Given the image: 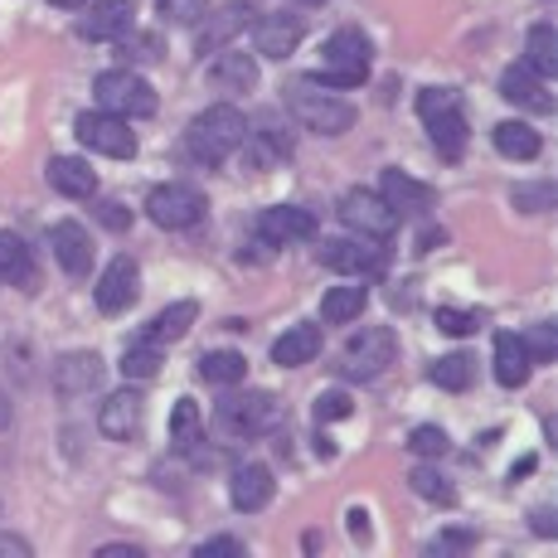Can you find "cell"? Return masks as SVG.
<instances>
[{"instance_id":"1","label":"cell","mask_w":558,"mask_h":558,"mask_svg":"<svg viewBox=\"0 0 558 558\" xmlns=\"http://www.w3.org/2000/svg\"><path fill=\"white\" fill-rule=\"evenodd\" d=\"M243 136H248V117H243L233 102H219V107H209V112H199L195 122H190L185 146L199 166H223V160L243 146Z\"/></svg>"},{"instance_id":"2","label":"cell","mask_w":558,"mask_h":558,"mask_svg":"<svg viewBox=\"0 0 558 558\" xmlns=\"http://www.w3.org/2000/svg\"><path fill=\"white\" fill-rule=\"evenodd\" d=\"M287 107H292V117L306 126V132H320V136H340L355 126V107L345 98H336L316 73H311V78H296L292 88H287Z\"/></svg>"},{"instance_id":"3","label":"cell","mask_w":558,"mask_h":558,"mask_svg":"<svg viewBox=\"0 0 558 558\" xmlns=\"http://www.w3.org/2000/svg\"><path fill=\"white\" fill-rule=\"evenodd\" d=\"M320 53H326V63H320L316 78L326 88H360L364 73H369V39L360 29H336Z\"/></svg>"},{"instance_id":"4","label":"cell","mask_w":558,"mask_h":558,"mask_svg":"<svg viewBox=\"0 0 558 558\" xmlns=\"http://www.w3.org/2000/svg\"><path fill=\"white\" fill-rule=\"evenodd\" d=\"M393 355H399L393 330L389 326H364L345 340V350H340V374H345V379H379V374L393 364Z\"/></svg>"},{"instance_id":"5","label":"cell","mask_w":558,"mask_h":558,"mask_svg":"<svg viewBox=\"0 0 558 558\" xmlns=\"http://www.w3.org/2000/svg\"><path fill=\"white\" fill-rule=\"evenodd\" d=\"M93 93H98L102 112H117V117H151L156 112V88L142 78V73L132 69H107L98 73V83H93Z\"/></svg>"},{"instance_id":"6","label":"cell","mask_w":558,"mask_h":558,"mask_svg":"<svg viewBox=\"0 0 558 558\" xmlns=\"http://www.w3.org/2000/svg\"><path fill=\"white\" fill-rule=\"evenodd\" d=\"M219 423L229 427L233 437H263L282 423V403L263 389H248V393H233V399L219 403Z\"/></svg>"},{"instance_id":"7","label":"cell","mask_w":558,"mask_h":558,"mask_svg":"<svg viewBox=\"0 0 558 558\" xmlns=\"http://www.w3.org/2000/svg\"><path fill=\"white\" fill-rule=\"evenodd\" d=\"M146 214H151L156 229H195L204 219V195L195 185H180V180H170V185H156L151 195H146Z\"/></svg>"},{"instance_id":"8","label":"cell","mask_w":558,"mask_h":558,"mask_svg":"<svg viewBox=\"0 0 558 558\" xmlns=\"http://www.w3.org/2000/svg\"><path fill=\"white\" fill-rule=\"evenodd\" d=\"M73 132H78V142L88 146V151H98V156H112V160L136 156L132 122H126V117H117V112H83L78 122H73Z\"/></svg>"},{"instance_id":"9","label":"cell","mask_w":558,"mask_h":558,"mask_svg":"<svg viewBox=\"0 0 558 558\" xmlns=\"http://www.w3.org/2000/svg\"><path fill=\"white\" fill-rule=\"evenodd\" d=\"M320 263L330 267V272H345V277H374L384 272V263H389V253H384V239H326L320 243Z\"/></svg>"},{"instance_id":"10","label":"cell","mask_w":558,"mask_h":558,"mask_svg":"<svg viewBox=\"0 0 558 558\" xmlns=\"http://www.w3.org/2000/svg\"><path fill=\"white\" fill-rule=\"evenodd\" d=\"M340 219L355 233H364V239H393V229H399V214L374 190H345L340 195Z\"/></svg>"},{"instance_id":"11","label":"cell","mask_w":558,"mask_h":558,"mask_svg":"<svg viewBox=\"0 0 558 558\" xmlns=\"http://www.w3.org/2000/svg\"><path fill=\"white\" fill-rule=\"evenodd\" d=\"M136 29V5L132 0H88V10L78 15V35L83 39H122Z\"/></svg>"},{"instance_id":"12","label":"cell","mask_w":558,"mask_h":558,"mask_svg":"<svg viewBox=\"0 0 558 558\" xmlns=\"http://www.w3.org/2000/svg\"><path fill=\"white\" fill-rule=\"evenodd\" d=\"M146 423V399L136 389H117L112 399L98 408V433L112 437V442H132Z\"/></svg>"},{"instance_id":"13","label":"cell","mask_w":558,"mask_h":558,"mask_svg":"<svg viewBox=\"0 0 558 558\" xmlns=\"http://www.w3.org/2000/svg\"><path fill=\"white\" fill-rule=\"evenodd\" d=\"M302 35H306V25L292 10H272V15L253 20V45L263 59H287V53L302 45Z\"/></svg>"},{"instance_id":"14","label":"cell","mask_w":558,"mask_h":558,"mask_svg":"<svg viewBox=\"0 0 558 558\" xmlns=\"http://www.w3.org/2000/svg\"><path fill=\"white\" fill-rule=\"evenodd\" d=\"M379 195H384V204H389L393 214H399V219H423V214L437 204L433 185H423V180L403 175V170H384Z\"/></svg>"},{"instance_id":"15","label":"cell","mask_w":558,"mask_h":558,"mask_svg":"<svg viewBox=\"0 0 558 558\" xmlns=\"http://www.w3.org/2000/svg\"><path fill=\"white\" fill-rule=\"evenodd\" d=\"M136 282H142V272H136L132 257H112L107 272L98 277V311L102 316H122V311L136 302V292H142Z\"/></svg>"},{"instance_id":"16","label":"cell","mask_w":558,"mask_h":558,"mask_svg":"<svg viewBox=\"0 0 558 558\" xmlns=\"http://www.w3.org/2000/svg\"><path fill=\"white\" fill-rule=\"evenodd\" d=\"M257 233H263L272 248H282V243H292V239H316V214L296 209V204H272V209H263V219H257Z\"/></svg>"},{"instance_id":"17","label":"cell","mask_w":558,"mask_h":558,"mask_svg":"<svg viewBox=\"0 0 558 558\" xmlns=\"http://www.w3.org/2000/svg\"><path fill=\"white\" fill-rule=\"evenodd\" d=\"M500 98L524 107V112H554L549 88H544V78L530 69V63H510V69L500 73Z\"/></svg>"},{"instance_id":"18","label":"cell","mask_w":558,"mask_h":558,"mask_svg":"<svg viewBox=\"0 0 558 558\" xmlns=\"http://www.w3.org/2000/svg\"><path fill=\"white\" fill-rule=\"evenodd\" d=\"M102 384V360L93 355V350H73V355H63L53 364V389L63 393V399H78V393H93Z\"/></svg>"},{"instance_id":"19","label":"cell","mask_w":558,"mask_h":558,"mask_svg":"<svg viewBox=\"0 0 558 558\" xmlns=\"http://www.w3.org/2000/svg\"><path fill=\"white\" fill-rule=\"evenodd\" d=\"M49 239H53V257L63 263V272H69V277H88L93 272V239H88V229H83V223L59 219Z\"/></svg>"},{"instance_id":"20","label":"cell","mask_w":558,"mask_h":558,"mask_svg":"<svg viewBox=\"0 0 558 558\" xmlns=\"http://www.w3.org/2000/svg\"><path fill=\"white\" fill-rule=\"evenodd\" d=\"M209 83L219 93H253L257 88V59L253 53H243V49L223 45L219 53H214V63H209Z\"/></svg>"},{"instance_id":"21","label":"cell","mask_w":558,"mask_h":558,"mask_svg":"<svg viewBox=\"0 0 558 558\" xmlns=\"http://www.w3.org/2000/svg\"><path fill=\"white\" fill-rule=\"evenodd\" d=\"M253 15H257V10H253V5H243V0H233V5H223L219 15H209V25L199 29L195 49H199V53H219L223 45H233V39H239L243 29L253 25Z\"/></svg>"},{"instance_id":"22","label":"cell","mask_w":558,"mask_h":558,"mask_svg":"<svg viewBox=\"0 0 558 558\" xmlns=\"http://www.w3.org/2000/svg\"><path fill=\"white\" fill-rule=\"evenodd\" d=\"M272 490H277V481H272V471L267 466H239L233 471V481H229V500H233V510H243V514H253V510H263L267 500H272Z\"/></svg>"},{"instance_id":"23","label":"cell","mask_w":558,"mask_h":558,"mask_svg":"<svg viewBox=\"0 0 558 558\" xmlns=\"http://www.w3.org/2000/svg\"><path fill=\"white\" fill-rule=\"evenodd\" d=\"M423 122H427V132H433V146L442 151V160H461V151H466V112H461V102L437 107Z\"/></svg>"},{"instance_id":"24","label":"cell","mask_w":558,"mask_h":558,"mask_svg":"<svg viewBox=\"0 0 558 558\" xmlns=\"http://www.w3.org/2000/svg\"><path fill=\"white\" fill-rule=\"evenodd\" d=\"M49 185L69 199H88L93 190H98V170L78 156H53L49 160Z\"/></svg>"},{"instance_id":"25","label":"cell","mask_w":558,"mask_h":558,"mask_svg":"<svg viewBox=\"0 0 558 558\" xmlns=\"http://www.w3.org/2000/svg\"><path fill=\"white\" fill-rule=\"evenodd\" d=\"M243 166L248 170H272L282 156H292V136H282L277 126H248V136H243Z\"/></svg>"},{"instance_id":"26","label":"cell","mask_w":558,"mask_h":558,"mask_svg":"<svg viewBox=\"0 0 558 558\" xmlns=\"http://www.w3.org/2000/svg\"><path fill=\"white\" fill-rule=\"evenodd\" d=\"M195 316H199V306L195 302H175V306H166L160 311V316L151 320V326L142 330L146 340H151V345H175V340H185L190 336V326H195Z\"/></svg>"},{"instance_id":"27","label":"cell","mask_w":558,"mask_h":558,"mask_svg":"<svg viewBox=\"0 0 558 558\" xmlns=\"http://www.w3.org/2000/svg\"><path fill=\"white\" fill-rule=\"evenodd\" d=\"M320 355V330L316 326H292L282 340L272 345V364H282V369H302Z\"/></svg>"},{"instance_id":"28","label":"cell","mask_w":558,"mask_h":558,"mask_svg":"<svg viewBox=\"0 0 558 558\" xmlns=\"http://www.w3.org/2000/svg\"><path fill=\"white\" fill-rule=\"evenodd\" d=\"M35 282V257H29L25 239L0 233V287H29Z\"/></svg>"},{"instance_id":"29","label":"cell","mask_w":558,"mask_h":558,"mask_svg":"<svg viewBox=\"0 0 558 558\" xmlns=\"http://www.w3.org/2000/svg\"><path fill=\"white\" fill-rule=\"evenodd\" d=\"M496 379L506 384V389H520V384L530 379V355H524L520 336H510V330L496 336Z\"/></svg>"},{"instance_id":"30","label":"cell","mask_w":558,"mask_h":558,"mask_svg":"<svg viewBox=\"0 0 558 558\" xmlns=\"http://www.w3.org/2000/svg\"><path fill=\"white\" fill-rule=\"evenodd\" d=\"M199 379L219 384V389H233V384L248 379V360H243L239 350H209V355L199 360Z\"/></svg>"},{"instance_id":"31","label":"cell","mask_w":558,"mask_h":558,"mask_svg":"<svg viewBox=\"0 0 558 558\" xmlns=\"http://www.w3.org/2000/svg\"><path fill=\"white\" fill-rule=\"evenodd\" d=\"M496 151L510 156V160H534V156L544 151V142H539V132H534V126H524V122H500V126H496Z\"/></svg>"},{"instance_id":"32","label":"cell","mask_w":558,"mask_h":558,"mask_svg":"<svg viewBox=\"0 0 558 558\" xmlns=\"http://www.w3.org/2000/svg\"><path fill=\"white\" fill-rule=\"evenodd\" d=\"M364 302H369L364 287H330L326 302H320V316H326L330 326H350L355 316H364Z\"/></svg>"},{"instance_id":"33","label":"cell","mask_w":558,"mask_h":558,"mask_svg":"<svg viewBox=\"0 0 558 558\" xmlns=\"http://www.w3.org/2000/svg\"><path fill=\"white\" fill-rule=\"evenodd\" d=\"M524 63H530L539 78H554V73H558V35H554V25H534V29H530Z\"/></svg>"},{"instance_id":"34","label":"cell","mask_w":558,"mask_h":558,"mask_svg":"<svg viewBox=\"0 0 558 558\" xmlns=\"http://www.w3.org/2000/svg\"><path fill=\"white\" fill-rule=\"evenodd\" d=\"M195 442H199V403L180 399L175 413H170V447H175V452H190Z\"/></svg>"},{"instance_id":"35","label":"cell","mask_w":558,"mask_h":558,"mask_svg":"<svg viewBox=\"0 0 558 558\" xmlns=\"http://www.w3.org/2000/svg\"><path fill=\"white\" fill-rule=\"evenodd\" d=\"M156 369H160V345H151L146 336H136L122 355V374L126 379H156Z\"/></svg>"},{"instance_id":"36","label":"cell","mask_w":558,"mask_h":558,"mask_svg":"<svg viewBox=\"0 0 558 558\" xmlns=\"http://www.w3.org/2000/svg\"><path fill=\"white\" fill-rule=\"evenodd\" d=\"M471 379H476V364H471L466 355H447V360L433 364V384H437V389L461 393V389H471Z\"/></svg>"},{"instance_id":"37","label":"cell","mask_w":558,"mask_h":558,"mask_svg":"<svg viewBox=\"0 0 558 558\" xmlns=\"http://www.w3.org/2000/svg\"><path fill=\"white\" fill-rule=\"evenodd\" d=\"M408 486H413V496L433 500V506H452V500H457V490L447 486V476H437L433 466H417L413 476H408Z\"/></svg>"},{"instance_id":"38","label":"cell","mask_w":558,"mask_h":558,"mask_svg":"<svg viewBox=\"0 0 558 558\" xmlns=\"http://www.w3.org/2000/svg\"><path fill=\"white\" fill-rule=\"evenodd\" d=\"M156 10L166 25H199L209 15V0H156Z\"/></svg>"},{"instance_id":"39","label":"cell","mask_w":558,"mask_h":558,"mask_svg":"<svg viewBox=\"0 0 558 558\" xmlns=\"http://www.w3.org/2000/svg\"><path fill=\"white\" fill-rule=\"evenodd\" d=\"M486 326V316L481 311H461V306H437V330H447V336H471V330Z\"/></svg>"},{"instance_id":"40","label":"cell","mask_w":558,"mask_h":558,"mask_svg":"<svg viewBox=\"0 0 558 558\" xmlns=\"http://www.w3.org/2000/svg\"><path fill=\"white\" fill-rule=\"evenodd\" d=\"M520 345H524V355H530V364H549L554 350H558L554 326H534L530 336H520Z\"/></svg>"},{"instance_id":"41","label":"cell","mask_w":558,"mask_h":558,"mask_svg":"<svg viewBox=\"0 0 558 558\" xmlns=\"http://www.w3.org/2000/svg\"><path fill=\"white\" fill-rule=\"evenodd\" d=\"M408 447H413L417 457H447V447H452V437H447L442 427H413V437H408Z\"/></svg>"},{"instance_id":"42","label":"cell","mask_w":558,"mask_h":558,"mask_svg":"<svg viewBox=\"0 0 558 558\" xmlns=\"http://www.w3.org/2000/svg\"><path fill=\"white\" fill-rule=\"evenodd\" d=\"M510 199L520 204L524 214H544V209H554V185H520Z\"/></svg>"},{"instance_id":"43","label":"cell","mask_w":558,"mask_h":558,"mask_svg":"<svg viewBox=\"0 0 558 558\" xmlns=\"http://www.w3.org/2000/svg\"><path fill=\"white\" fill-rule=\"evenodd\" d=\"M355 413V403H350V393H320L316 399V423H340V417Z\"/></svg>"},{"instance_id":"44","label":"cell","mask_w":558,"mask_h":558,"mask_svg":"<svg viewBox=\"0 0 558 558\" xmlns=\"http://www.w3.org/2000/svg\"><path fill=\"white\" fill-rule=\"evenodd\" d=\"M122 53H126V59H136V63H156L160 45L151 35H136V29H132V35H122Z\"/></svg>"},{"instance_id":"45","label":"cell","mask_w":558,"mask_h":558,"mask_svg":"<svg viewBox=\"0 0 558 558\" xmlns=\"http://www.w3.org/2000/svg\"><path fill=\"white\" fill-rule=\"evenodd\" d=\"M195 554H199V558H223V554L239 558V554H243V544H239V539H204Z\"/></svg>"},{"instance_id":"46","label":"cell","mask_w":558,"mask_h":558,"mask_svg":"<svg viewBox=\"0 0 558 558\" xmlns=\"http://www.w3.org/2000/svg\"><path fill=\"white\" fill-rule=\"evenodd\" d=\"M98 219L107 223V229H117V233H122L126 223H132V214H126V209H122V204H117V199H107V204H98Z\"/></svg>"},{"instance_id":"47","label":"cell","mask_w":558,"mask_h":558,"mask_svg":"<svg viewBox=\"0 0 558 558\" xmlns=\"http://www.w3.org/2000/svg\"><path fill=\"white\" fill-rule=\"evenodd\" d=\"M452 549H471V534H442V539H433V554H452Z\"/></svg>"},{"instance_id":"48","label":"cell","mask_w":558,"mask_h":558,"mask_svg":"<svg viewBox=\"0 0 558 558\" xmlns=\"http://www.w3.org/2000/svg\"><path fill=\"white\" fill-rule=\"evenodd\" d=\"M0 554H10V558H29V544L20 539V534H0Z\"/></svg>"},{"instance_id":"49","label":"cell","mask_w":558,"mask_h":558,"mask_svg":"<svg viewBox=\"0 0 558 558\" xmlns=\"http://www.w3.org/2000/svg\"><path fill=\"white\" fill-rule=\"evenodd\" d=\"M98 558H142V549H132V544H102Z\"/></svg>"},{"instance_id":"50","label":"cell","mask_w":558,"mask_h":558,"mask_svg":"<svg viewBox=\"0 0 558 558\" xmlns=\"http://www.w3.org/2000/svg\"><path fill=\"white\" fill-rule=\"evenodd\" d=\"M437 243H447V233H442V229H427L423 239H417V253H433Z\"/></svg>"},{"instance_id":"51","label":"cell","mask_w":558,"mask_h":558,"mask_svg":"<svg viewBox=\"0 0 558 558\" xmlns=\"http://www.w3.org/2000/svg\"><path fill=\"white\" fill-rule=\"evenodd\" d=\"M350 530H355V539H369V520H364V510H350Z\"/></svg>"},{"instance_id":"52","label":"cell","mask_w":558,"mask_h":558,"mask_svg":"<svg viewBox=\"0 0 558 558\" xmlns=\"http://www.w3.org/2000/svg\"><path fill=\"white\" fill-rule=\"evenodd\" d=\"M10 427V399H5V389H0V433Z\"/></svg>"},{"instance_id":"53","label":"cell","mask_w":558,"mask_h":558,"mask_svg":"<svg viewBox=\"0 0 558 558\" xmlns=\"http://www.w3.org/2000/svg\"><path fill=\"white\" fill-rule=\"evenodd\" d=\"M53 5H59V10H83L88 0H53Z\"/></svg>"}]
</instances>
